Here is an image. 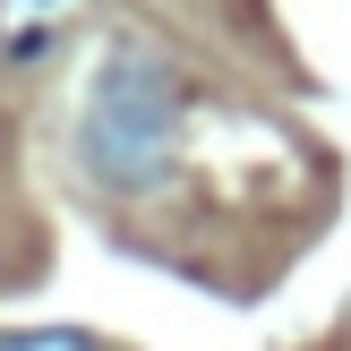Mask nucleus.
<instances>
[{"instance_id":"f257e3e1","label":"nucleus","mask_w":351,"mask_h":351,"mask_svg":"<svg viewBox=\"0 0 351 351\" xmlns=\"http://www.w3.org/2000/svg\"><path fill=\"white\" fill-rule=\"evenodd\" d=\"M171 129H180V86L146 43H120L95 69V95L77 120V154L112 189H154L171 171Z\"/></svg>"},{"instance_id":"f03ea898","label":"nucleus","mask_w":351,"mask_h":351,"mask_svg":"<svg viewBox=\"0 0 351 351\" xmlns=\"http://www.w3.org/2000/svg\"><path fill=\"white\" fill-rule=\"evenodd\" d=\"M0 351H95L77 326H43V335H0Z\"/></svg>"}]
</instances>
